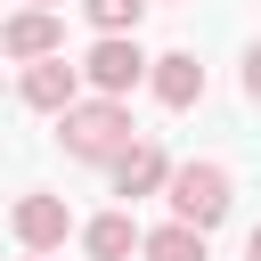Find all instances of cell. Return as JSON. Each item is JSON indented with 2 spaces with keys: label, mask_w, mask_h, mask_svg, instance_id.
Segmentation results:
<instances>
[{
  "label": "cell",
  "mask_w": 261,
  "mask_h": 261,
  "mask_svg": "<svg viewBox=\"0 0 261 261\" xmlns=\"http://www.w3.org/2000/svg\"><path fill=\"white\" fill-rule=\"evenodd\" d=\"M139 139V122H130V98H82V106H65L57 114V147L73 155V163H114L122 147Z\"/></svg>",
  "instance_id": "6da1fadb"
},
{
  "label": "cell",
  "mask_w": 261,
  "mask_h": 261,
  "mask_svg": "<svg viewBox=\"0 0 261 261\" xmlns=\"http://www.w3.org/2000/svg\"><path fill=\"white\" fill-rule=\"evenodd\" d=\"M163 204H171V220H188V228H204V237H212V228L237 212V179H228V163L196 155V163H179V171H171Z\"/></svg>",
  "instance_id": "7a4b0ae2"
},
{
  "label": "cell",
  "mask_w": 261,
  "mask_h": 261,
  "mask_svg": "<svg viewBox=\"0 0 261 261\" xmlns=\"http://www.w3.org/2000/svg\"><path fill=\"white\" fill-rule=\"evenodd\" d=\"M147 73H155V57L139 49V33H98V41L82 49V82H90L98 98H130Z\"/></svg>",
  "instance_id": "3957f363"
},
{
  "label": "cell",
  "mask_w": 261,
  "mask_h": 261,
  "mask_svg": "<svg viewBox=\"0 0 261 261\" xmlns=\"http://www.w3.org/2000/svg\"><path fill=\"white\" fill-rule=\"evenodd\" d=\"M8 237H16V253H65V237H82V228H73L65 196H49V188H24V196L8 204Z\"/></svg>",
  "instance_id": "277c9868"
},
{
  "label": "cell",
  "mask_w": 261,
  "mask_h": 261,
  "mask_svg": "<svg viewBox=\"0 0 261 261\" xmlns=\"http://www.w3.org/2000/svg\"><path fill=\"white\" fill-rule=\"evenodd\" d=\"M16 98H24L33 114H65V106L90 98V82H82V65H65V49H57V57H41V65H16Z\"/></svg>",
  "instance_id": "5b68a950"
},
{
  "label": "cell",
  "mask_w": 261,
  "mask_h": 261,
  "mask_svg": "<svg viewBox=\"0 0 261 261\" xmlns=\"http://www.w3.org/2000/svg\"><path fill=\"white\" fill-rule=\"evenodd\" d=\"M171 171H179V163H171V155H163V139H147V130H139V139L106 163V179H114V196H122V204L163 196V188H171Z\"/></svg>",
  "instance_id": "8992f818"
},
{
  "label": "cell",
  "mask_w": 261,
  "mask_h": 261,
  "mask_svg": "<svg viewBox=\"0 0 261 261\" xmlns=\"http://www.w3.org/2000/svg\"><path fill=\"white\" fill-rule=\"evenodd\" d=\"M65 49V16L57 8H16L8 24H0V57L8 65H41V57H57Z\"/></svg>",
  "instance_id": "52a82bcc"
},
{
  "label": "cell",
  "mask_w": 261,
  "mask_h": 261,
  "mask_svg": "<svg viewBox=\"0 0 261 261\" xmlns=\"http://www.w3.org/2000/svg\"><path fill=\"white\" fill-rule=\"evenodd\" d=\"M147 90H155L171 114H188V106L204 98V65H196L188 49H163V57H155V73H147Z\"/></svg>",
  "instance_id": "ba28073f"
},
{
  "label": "cell",
  "mask_w": 261,
  "mask_h": 261,
  "mask_svg": "<svg viewBox=\"0 0 261 261\" xmlns=\"http://www.w3.org/2000/svg\"><path fill=\"white\" fill-rule=\"evenodd\" d=\"M82 253L90 261H130V253H147V228L130 212H98V220H82Z\"/></svg>",
  "instance_id": "9c48e42d"
},
{
  "label": "cell",
  "mask_w": 261,
  "mask_h": 261,
  "mask_svg": "<svg viewBox=\"0 0 261 261\" xmlns=\"http://www.w3.org/2000/svg\"><path fill=\"white\" fill-rule=\"evenodd\" d=\"M139 261H212V237L188 228V220H163V228H147V253Z\"/></svg>",
  "instance_id": "30bf717a"
},
{
  "label": "cell",
  "mask_w": 261,
  "mask_h": 261,
  "mask_svg": "<svg viewBox=\"0 0 261 261\" xmlns=\"http://www.w3.org/2000/svg\"><path fill=\"white\" fill-rule=\"evenodd\" d=\"M147 8H155V0H82V16H90L98 33H139Z\"/></svg>",
  "instance_id": "8fae6325"
},
{
  "label": "cell",
  "mask_w": 261,
  "mask_h": 261,
  "mask_svg": "<svg viewBox=\"0 0 261 261\" xmlns=\"http://www.w3.org/2000/svg\"><path fill=\"white\" fill-rule=\"evenodd\" d=\"M237 82H245V98H253V106H261V41H253V49H245V73H237Z\"/></svg>",
  "instance_id": "7c38bea8"
},
{
  "label": "cell",
  "mask_w": 261,
  "mask_h": 261,
  "mask_svg": "<svg viewBox=\"0 0 261 261\" xmlns=\"http://www.w3.org/2000/svg\"><path fill=\"white\" fill-rule=\"evenodd\" d=\"M245 261H261V228H253V237H245Z\"/></svg>",
  "instance_id": "4fadbf2b"
},
{
  "label": "cell",
  "mask_w": 261,
  "mask_h": 261,
  "mask_svg": "<svg viewBox=\"0 0 261 261\" xmlns=\"http://www.w3.org/2000/svg\"><path fill=\"white\" fill-rule=\"evenodd\" d=\"M16 261H57V253H16Z\"/></svg>",
  "instance_id": "5bb4252c"
},
{
  "label": "cell",
  "mask_w": 261,
  "mask_h": 261,
  "mask_svg": "<svg viewBox=\"0 0 261 261\" xmlns=\"http://www.w3.org/2000/svg\"><path fill=\"white\" fill-rule=\"evenodd\" d=\"M24 8H57V0H24Z\"/></svg>",
  "instance_id": "9a60e30c"
}]
</instances>
